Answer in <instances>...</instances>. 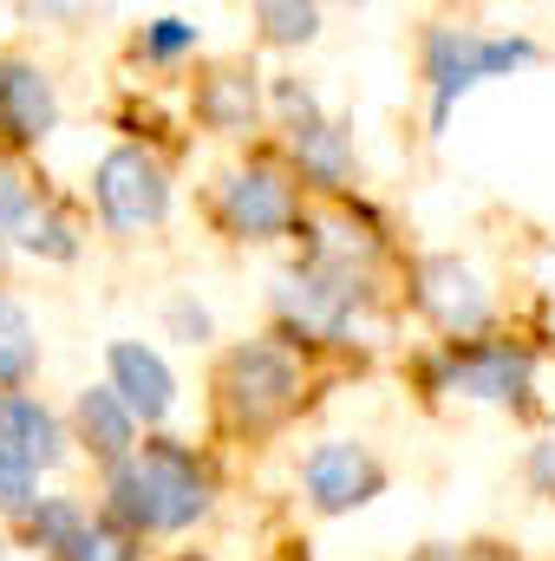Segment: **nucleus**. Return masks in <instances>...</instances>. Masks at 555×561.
<instances>
[{
  "label": "nucleus",
  "instance_id": "obj_9",
  "mask_svg": "<svg viewBox=\"0 0 555 561\" xmlns=\"http://www.w3.org/2000/svg\"><path fill=\"white\" fill-rule=\"evenodd\" d=\"M53 125H59V92H53V79L33 66V59H0V144H13V150H26V144L53 138Z\"/></svg>",
  "mask_w": 555,
  "mask_h": 561
},
{
  "label": "nucleus",
  "instance_id": "obj_13",
  "mask_svg": "<svg viewBox=\"0 0 555 561\" xmlns=\"http://www.w3.org/2000/svg\"><path fill=\"white\" fill-rule=\"evenodd\" d=\"M294 144V163H301V176L307 183H320V190H347V176H353V144L340 125H301V131H287Z\"/></svg>",
  "mask_w": 555,
  "mask_h": 561
},
{
  "label": "nucleus",
  "instance_id": "obj_12",
  "mask_svg": "<svg viewBox=\"0 0 555 561\" xmlns=\"http://www.w3.org/2000/svg\"><path fill=\"white\" fill-rule=\"evenodd\" d=\"M72 419H79V437H86V444L105 457V470H118L125 457H138V450H132V437H138V419H132V405H125L112 386H86Z\"/></svg>",
  "mask_w": 555,
  "mask_h": 561
},
{
  "label": "nucleus",
  "instance_id": "obj_24",
  "mask_svg": "<svg viewBox=\"0 0 555 561\" xmlns=\"http://www.w3.org/2000/svg\"><path fill=\"white\" fill-rule=\"evenodd\" d=\"M170 327H177V340H190V346L209 340V313H203L196 300H170Z\"/></svg>",
  "mask_w": 555,
  "mask_h": 561
},
{
  "label": "nucleus",
  "instance_id": "obj_7",
  "mask_svg": "<svg viewBox=\"0 0 555 561\" xmlns=\"http://www.w3.org/2000/svg\"><path fill=\"white\" fill-rule=\"evenodd\" d=\"M412 294H418V307L451 333V346H457L464 333H484V327H490V294H484V280L471 275L457 255H424Z\"/></svg>",
  "mask_w": 555,
  "mask_h": 561
},
{
  "label": "nucleus",
  "instance_id": "obj_15",
  "mask_svg": "<svg viewBox=\"0 0 555 561\" xmlns=\"http://www.w3.org/2000/svg\"><path fill=\"white\" fill-rule=\"evenodd\" d=\"M86 510L72 503V496H39L33 503V516H26V536H33V549H46V556H66L72 561V549L86 542Z\"/></svg>",
  "mask_w": 555,
  "mask_h": 561
},
{
  "label": "nucleus",
  "instance_id": "obj_23",
  "mask_svg": "<svg viewBox=\"0 0 555 561\" xmlns=\"http://www.w3.org/2000/svg\"><path fill=\"white\" fill-rule=\"evenodd\" d=\"M72 561H132V549H125L118 529H86V542L72 549Z\"/></svg>",
  "mask_w": 555,
  "mask_h": 561
},
{
  "label": "nucleus",
  "instance_id": "obj_16",
  "mask_svg": "<svg viewBox=\"0 0 555 561\" xmlns=\"http://www.w3.org/2000/svg\"><path fill=\"white\" fill-rule=\"evenodd\" d=\"M33 359H39L33 320H26V307L0 287V392H20V379L33 373Z\"/></svg>",
  "mask_w": 555,
  "mask_h": 561
},
{
  "label": "nucleus",
  "instance_id": "obj_22",
  "mask_svg": "<svg viewBox=\"0 0 555 561\" xmlns=\"http://www.w3.org/2000/svg\"><path fill=\"white\" fill-rule=\"evenodd\" d=\"M275 99H281V112H287V131H301V125H320V112H314V92H307V85L281 79Z\"/></svg>",
  "mask_w": 555,
  "mask_h": 561
},
{
  "label": "nucleus",
  "instance_id": "obj_26",
  "mask_svg": "<svg viewBox=\"0 0 555 561\" xmlns=\"http://www.w3.org/2000/svg\"><path fill=\"white\" fill-rule=\"evenodd\" d=\"M0 249H7V236H0Z\"/></svg>",
  "mask_w": 555,
  "mask_h": 561
},
{
  "label": "nucleus",
  "instance_id": "obj_6",
  "mask_svg": "<svg viewBox=\"0 0 555 561\" xmlns=\"http://www.w3.org/2000/svg\"><path fill=\"white\" fill-rule=\"evenodd\" d=\"M301 490H307V503H314L320 516H340V510L373 503V496L386 490V470L373 463L366 444L327 437V444H314V450L301 457Z\"/></svg>",
  "mask_w": 555,
  "mask_h": 561
},
{
  "label": "nucleus",
  "instance_id": "obj_20",
  "mask_svg": "<svg viewBox=\"0 0 555 561\" xmlns=\"http://www.w3.org/2000/svg\"><path fill=\"white\" fill-rule=\"evenodd\" d=\"M33 477H39V470L20 463V457L0 444V510H7V516H33Z\"/></svg>",
  "mask_w": 555,
  "mask_h": 561
},
{
  "label": "nucleus",
  "instance_id": "obj_4",
  "mask_svg": "<svg viewBox=\"0 0 555 561\" xmlns=\"http://www.w3.org/2000/svg\"><path fill=\"white\" fill-rule=\"evenodd\" d=\"M530 379H536V359H530V346H510V340H464L431 366L438 392H464L484 405H523Z\"/></svg>",
  "mask_w": 555,
  "mask_h": 561
},
{
  "label": "nucleus",
  "instance_id": "obj_21",
  "mask_svg": "<svg viewBox=\"0 0 555 561\" xmlns=\"http://www.w3.org/2000/svg\"><path fill=\"white\" fill-rule=\"evenodd\" d=\"M33 209H39V203H33V190H26V176L0 163V236H20Z\"/></svg>",
  "mask_w": 555,
  "mask_h": 561
},
{
  "label": "nucleus",
  "instance_id": "obj_2",
  "mask_svg": "<svg viewBox=\"0 0 555 561\" xmlns=\"http://www.w3.org/2000/svg\"><path fill=\"white\" fill-rule=\"evenodd\" d=\"M536 59V39H517V33H471V26H424V79H431V131H444L451 105L497 79V72H517Z\"/></svg>",
  "mask_w": 555,
  "mask_h": 561
},
{
  "label": "nucleus",
  "instance_id": "obj_17",
  "mask_svg": "<svg viewBox=\"0 0 555 561\" xmlns=\"http://www.w3.org/2000/svg\"><path fill=\"white\" fill-rule=\"evenodd\" d=\"M13 242H20L26 255H46V262H72V255H79V236H72V222H59L53 209H33V216H26V229H20Z\"/></svg>",
  "mask_w": 555,
  "mask_h": 561
},
{
  "label": "nucleus",
  "instance_id": "obj_8",
  "mask_svg": "<svg viewBox=\"0 0 555 561\" xmlns=\"http://www.w3.org/2000/svg\"><path fill=\"white\" fill-rule=\"evenodd\" d=\"M223 222L229 236H249V242H269L294 222V190L275 163H249V170H229L223 183Z\"/></svg>",
  "mask_w": 555,
  "mask_h": 561
},
{
  "label": "nucleus",
  "instance_id": "obj_5",
  "mask_svg": "<svg viewBox=\"0 0 555 561\" xmlns=\"http://www.w3.org/2000/svg\"><path fill=\"white\" fill-rule=\"evenodd\" d=\"M223 392H229V419L249 424V431H269L301 399V373H294V359L281 353L275 340H249V346L229 353Z\"/></svg>",
  "mask_w": 555,
  "mask_h": 561
},
{
  "label": "nucleus",
  "instance_id": "obj_11",
  "mask_svg": "<svg viewBox=\"0 0 555 561\" xmlns=\"http://www.w3.org/2000/svg\"><path fill=\"white\" fill-rule=\"evenodd\" d=\"M0 444L33 470H53L66 457V431L33 392H0Z\"/></svg>",
  "mask_w": 555,
  "mask_h": 561
},
{
  "label": "nucleus",
  "instance_id": "obj_1",
  "mask_svg": "<svg viewBox=\"0 0 555 561\" xmlns=\"http://www.w3.org/2000/svg\"><path fill=\"white\" fill-rule=\"evenodd\" d=\"M105 516L118 536H177L209 516V477L183 444H144L118 470H105Z\"/></svg>",
  "mask_w": 555,
  "mask_h": 561
},
{
  "label": "nucleus",
  "instance_id": "obj_18",
  "mask_svg": "<svg viewBox=\"0 0 555 561\" xmlns=\"http://www.w3.org/2000/svg\"><path fill=\"white\" fill-rule=\"evenodd\" d=\"M256 20H262V33L281 39V46H301V39L320 33V7H294V0H262Z\"/></svg>",
  "mask_w": 555,
  "mask_h": 561
},
{
  "label": "nucleus",
  "instance_id": "obj_19",
  "mask_svg": "<svg viewBox=\"0 0 555 561\" xmlns=\"http://www.w3.org/2000/svg\"><path fill=\"white\" fill-rule=\"evenodd\" d=\"M196 46V26L190 20H177V13H163V20H150L138 33V53L144 59H183Z\"/></svg>",
  "mask_w": 555,
  "mask_h": 561
},
{
  "label": "nucleus",
  "instance_id": "obj_25",
  "mask_svg": "<svg viewBox=\"0 0 555 561\" xmlns=\"http://www.w3.org/2000/svg\"><path fill=\"white\" fill-rule=\"evenodd\" d=\"M530 483H536L543 496H555V444H536V450H530Z\"/></svg>",
  "mask_w": 555,
  "mask_h": 561
},
{
  "label": "nucleus",
  "instance_id": "obj_10",
  "mask_svg": "<svg viewBox=\"0 0 555 561\" xmlns=\"http://www.w3.org/2000/svg\"><path fill=\"white\" fill-rule=\"evenodd\" d=\"M105 373H112L105 386L132 405V419H138V424H163V419H170V405H177V379H170L163 353H150L144 340H112Z\"/></svg>",
  "mask_w": 555,
  "mask_h": 561
},
{
  "label": "nucleus",
  "instance_id": "obj_14",
  "mask_svg": "<svg viewBox=\"0 0 555 561\" xmlns=\"http://www.w3.org/2000/svg\"><path fill=\"white\" fill-rule=\"evenodd\" d=\"M256 112H262L256 72H216V79H203V92H196V118H203L209 131H249Z\"/></svg>",
  "mask_w": 555,
  "mask_h": 561
},
{
  "label": "nucleus",
  "instance_id": "obj_3",
  "mask_svg": "<svg viewBox=\"0 0 555 561\" xmlns=\"http://www.w3.org/2000/svg\"><path fill=\"white\" fill-rule=\"evenodd\" d=\"M92 203H99L112 236H144V229H157L170 216V176H163V163L150 150L118 144L92 170Z\"/></svg>",
  "mask_w": 555,
  "mask_h": 561
}]
</instances>
